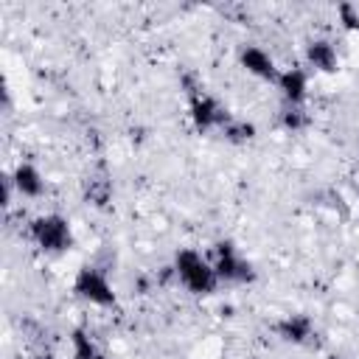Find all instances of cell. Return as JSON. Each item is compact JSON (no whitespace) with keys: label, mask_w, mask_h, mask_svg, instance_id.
I'll return each instance as SVG.
<instances>
[{"label":"cell","mask_w":359,"mask_h":359,"mask_svg":"<svg viewBox=\"0 0 359 359\" xmlns=\"http://www.w3.org/2000/svg\"><path fill=\"white\" fill-rule=\"evenodd\" d=\"M171 269H174L177 280L182 283V289L191 292V294H196V297H208V294H213L219 289V275H216L210 258H205L194 247L177 250Z\"/></svg>","instance_id":"cell-1"},{"label":"cell","mask_w":359,"mask_h":359,"mask_svg":"<svg viewBox=\"0 0 359 359\" xmlns=\"http://www.w3.org/2000/svg\"><path fill=\"white\" fill-rule=\"evenodd\" d=\"M31 241L45 252V255H62L67 250H73V227L70 219H65L62 213H39L31 219L28 224Z\"/></svg>","instance_id":"cell-2"},{"label":"cell","mask_w":359,"mask_h":359,"mask_svg":"<svg viewBox=\"0 0 359 359\" xmlns=\"http://www.w3.org/2000/svg\"><path fill=\"white\" fill-rule=\"evenodd\" d=\"M73 294L98 309H115V303H118V294H115L109 278L104 275V269H98L93 264L79 266V272L73 278Z\"/></svg>","instance_id":"cell-3"},{"label":"cell","mask_w":359,"mask_h":359,"mask_svg":"<svg viewBox=\"0 0 359 359\" xmlns=\"http://www.w3.org/2000/svg\"><path fill=\"white\" fill-rule=\"evenodd\" d=\"M210 264L219 275V283H250L255 278L252 264L238 252V247L233 241H216Z\"/></svg>","instance_id":"cell-4"},{"label":"cell","mask_w":359,"mask_h":359,"mask_svg":"<svg viewBox=\"0 0 359 359\" xmlns=\"http://www.w3.org/2000/svg\"><path fill=\"white\" fill-rule=\"evenodd\" d=\"M188 115H191L194 129L202 132V135L210 132V129H224L227 121H230L227 109H224L213 95H208V93L199 90V87L188 93Z\"/></svg>","instance_id":"cell-5"},{"label":"cell","mask_w":359,"mask_h":359,"mask_svg":"<svg viewBox=\"0 0 359 359\" xmlns=\"http://www.w3.org/2000/svg\"><path fill=\"white\" fill-rule=\"evenodd\" d=\"M238 65L244 73H250L252 79H261V81H278V76H280L278 62L261 45H244L238 50Z\"/></svg>","instance_id":"cell-6"},{"label":"cell","mask_w":359,"mask_h":359,"mask_svg":"<svg viewBox=\"0 0 359 359\" xmlns=\"http://www.w3.org/2000/svg\"><path fill=\"white\" fill-rule=\"evenodd\" d=\"M306 65L314 73H337L339 70V53L331 39L317 36L306 42Z\"/></svg>","instance_id":"cell-7"},{"label":"cell","mask_w":359,"mask_h":359,"mask_svg":"<svg viewBox=\"0 0 359 359\" xmlns=\"http://www.w3.org/2000/svg\"><path fill=\"white\" fill-rule=\"evenodd\" d=\"M275 334L283 339V342H292V345H309L314 339V323L309 314L297 311V314H286L275 323Z\"/></svg>","instance_id":"cell-8"},{"label":"cell","mask_w":359,"mask_h":359,"mask_svg":"<svg viewBox=\"0 0 359 359\" xmlns=\"http://www.w3.org/2000/svg\"><path fill=\"white\" fill-rule=\"evenodd\" d=\"M278 90L286 101V107H303L306 95H309V73L303 67H286L278 76Z\"/></svg>","instance_id":"cell-9"},{"label":"cell","mask_w":359,"mask_h":359,"mask_svg":"<svg viewBox=\"0 0 359 359\" xmlns=\"http://www.w3.org/2000/svg\"><path fill=\"white\" fill-rule=\"evenodd\" d=\"M11 182L14 191L25 199H39L45 194V177L34 163H17L11 171Z\"/></svg>","instance_id":"cell-10"},{"label":"cell","mask_w":359,"mask_h":359,"mask_svg":"<svg viewBox=\"0 0 359 359\" xmlns=\"http://www.w3.org/2000/svg\"><path fill=\"white\" fill-rule=\"evenodd\" d=\"M70 351H73V359H107L101 345L95 342V337L87 331V328H73L70 334Z\"/></svg>","instance_id":"cell-11"},{"label":"cell","mask_w":359,"mask_h":359,"mask_svg":"<svg viewBox=\"0 0 359 359\" xmlns=\"http://www.w3.org/2000/svg\"><path fill=\"white\" fill-rule=\"evenodd\" d=\"M222 132H224V137H227L230 143H247V140L255 137V126H252L250 121H233V118H230Z\"/></svg>","instance_id":"cell-12"},{"label":"cell","mask_w":359,"mask_h":359,"mask_svg":"<svg viewBox=\"0 0 359 359\" xmlns=\"http://www.w3.org/2000/svg\"><path fill=\"white\" fill-rule=\"evenodd\" d=\"M280 126L286 132H300L306 126V112L303 107H286V112L280 115Z\"/></svg>","instance_id":"cell-13"},{"label":"cell","mask_w":359,"mask_h":359,"mask_svg":"<svg viewBox=\"0 0 359 359\" xmlns=\"http://www.w3.org/2000/svg\"><path fill=\"white\" fill-rule=\"evenodd\" d=\"M337 17H339V22H342L345 31H359V8H356V6L342 3V6L337 8Z\"/></svg>","instance_id":"cell-14"},{"label":"cell","mask_w":359,"mask_h":359,"mask_svg":"<svg viewBox=\"0 0 359 359\" xmlns=\"http://www.w3.org/2000/svg\"><path fill=\"white\" fill-rule=\"evenodd\" d=\"M328 359H348V356H337V353H334V356H328Z\"/></svg>","instance_id":"cell-15"}]
</instances>
